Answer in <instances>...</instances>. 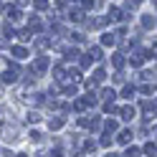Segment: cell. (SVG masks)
Wrapping results in <instances>:
<instances>
[{
  "instance_id": "cell-1",
  "label": "cell",
  "mask_w": 157,
  "mask_h": 157,
  "mask_svg": "<svg viewBox=\"0 0 157 157\" xmlns=\"http://www.w3.org/2000/svg\"><path fill=\"white\" fill-rule=\"evenodd\" d=\"M0 132H3V140L5 142H15L18 134H21V127L13 122V117L8 119V109L0 112Z\"/></svg>"
},
{
  "instance_id": "cell-2",
  "label": "cell",
  "mask_w": 157,
  "mask_h": 157,
  "mask_svg": "<svg viewBox=\"0 0 157 157\" xmlns=\"http://www.w3.org/2000/svg\"><path fill=\"white\" fill-rule=\"evenodd\" d=\"M18 71H21V68H18V63H8V68L3 71V84H15L18 81Z\"/></svg>"
},
{
  "instance_id": "cell-3",
  "label": "cell",
  "mask_w": 157,
  "mask_h": 157,
  "mask_svg": "<svg viewBox=\"0 0 157 157\" xmlns=\"http://www.w3.org/2000/svg\"><path fill=\"white\" fill-rule=\"evenodd\" d=\"M31 71H33L36 76H41V74H46V71H48V58H46V56H41V58H36V61H33V68H31Z\"/></svg>"
},
{
  "instance_id": "cell-4",
  "label": "cell",
  "mask_w": 157,
  "mask_h": 157,
  "mask_svg": "<svg viewBox=\"0 0 157 157\" xmlns=\"http://www.w3.org/2000/svg\"><path fill=\"white\" fill-rule=\"evenodd\" d=\"M78 127H84V129H99V117H81L78 119Z\"/></svg>"
},
{
  "instance_id": "cell-5",
  "label": "cell",
  "mask_w": 157,
  "mask_h": 157,
  "mask_svg": "<svg viewBox=\"0 0 157 157\" xmlns=\"http://www.w3.org/2000/svg\"><path fill=\"white\" fill-rule=\"evenodd\" d=\"M104 78H106V71H104V68H96V71L91 74V78H89V84L91 86H99V84H104Z\"/></svg>"
},
{
  "instance_id": "cell-6",
  "label": "cell",
  "mask_w": 157,
  "mask_h": 157,
  "mask_svg": "<svg viewBox=\"0 0 157 157\" xmlns=\"http://www.w3.org/2000/svg\"><path fill=\"white\" fill-rule=\"evenodd\" d=\"M28 31H31V33H41L43 31V23H41V18H38V15H31V21H28Z\"/></svg>"
},
{
  "instance_id": "cell-7",
  "label": "cell",
  "mask_w": 157,
  "mask_h": 157,
  "mask_svg": "<svg viewBox=\"0 0 157 157\" xmlns=\"http://www.w3.org/2000/svg\"><path fill=\"white\" fill-rule=\"evenodd\" d=\"M71 142H74V157H81L84 155V137H71Z\"/></svg>"
},
{
  "instance_id": "cell-8",
  "label": "cell",
  "mask_w": 157,
  "mask_h": 157,
  "mask_svg": "<svg viewBox=\"0 0 157 157\" xmlns=\"http://www.w3.org/2000/svg\"><path fill=\"white\" fill-rule=\"evenodd\" d=\"M68 21H71V23H81L84 21V8H74V10H68Z\"/></svg>"
},
{
  "instance_id": "cell-9",
  "label": "cell",
  "mask_w": 157,
  "mask_h": 157,
  "mask_svg": "<svg viewBox=\"0 0 157 157\" xmlns=\"http://www.w3.org/2000/svg\"><path fill=\"white\" fill-rule=\"evenodd\" d=\"M48 124H51V129L56 132V129H61V127L66 124V117H63V114H56V117H51V119H48Z\"/></svg>"
},
{
  "instance_id": "cell-10",
  "label": "cell",
  "mask_w": 157,
  "mask_h": 157,
  "mask_svg": "<svg viewBox=\"0 0 157 157\" xmlns=\"http://www.w3.org/2000/svg\"><path fill=\"white\" fill-rule=\"evenodd\" d=\"M134 106H129V104H127V106H122V109H119V117H122V119H127V122H132L134 119Z\"/></svg>"
},
{
  "instance_id": "cell-11",
  "label": "cell",
  "mask_w": 157,
  "mask_h": 157,
  "mask_svg": "<svg viewBox=\"0 0 157 157\" xmlns=\"http://www.w3.org/2000/svg\"><path fill=\"white\" fill-rule=\"evenodd\" d=\"M106 21H112V23H117V21H124V13L119 10V8H109V15H106Z\"/></svg>"
},
{
  "instance_id": "cell-12",
  "label": "cell",
  "mask_w": 157,
  "mask_h": 157,
  "mask_svg": "<svg viewBox=\"0 0 157 157\" xmlns=\"http://www.w3.org/2000/svg\"><path fill=\"white\" fill-rule=\"evenodd\" d=\"M10 53L15 58H28V48L25 46H10Z\"/></svg>"
},
{
  "instance_id": "cell-13",
  "label": "cell",
  "mask_w": 157,
  "mask_h": 157,
  "mask_svg": "<svg viewBox=\"0 0 157 157\" xmlns=\"http://www.w3.org/2000/svg\"><path fill=\"white\" fill-rule=\"evenodd\" d=\"M117 142H119V144H129L132 142V132L129 129H122L119 134H117Z\"/></svg>"
},
{
  "instance_id": "cell-14",
  "label": "cell",
  "mask_w": 157,
  "mask_h": 157,
  "mask_svg": "<svg viewBox=\"0 0 157 157\" xmlns=\"http://www.w3.org/2000/svg\"><path fill=\"white\" fill-rule=\"evenodd\" d=\"M89 56H91V61H104L101 46H94V48H89Z\"/></svg>"
},
{
  "instance_id": "cell-15",
  "label": "cell",
  "mask_w": 157,
  "mask_h": 157,
  "mask_svg": "<svg viewBox=\"0 0 157 157\" xmlns=\"http://www.w3.org/2000/svg\"><path fill=\"white\" fill-rule=\"evenodd\" d=\"M101 99H104V101H114V99H117V91L106 86V89H101Z\"/></svg>"
},
{
  "instance_id": "cell-16",
  "label": "cell",
  "mask_w": 157,
  "mask_h": 157,
  "mask_svg": "<svg viewBox=\"0 0 157 157\" xmlns=\"http://www.w3.org/2000/svg\"><path fill=\"white\" fill-rule=\"evenodd\" d=\"M117 127H119V124H117V119H106V122H104L106 134H114V132H117Z\"/></svg>"
},
{
  "instance_id": "cell-17",
  "label": "cell",
  "mask_w": 157,
  "mask_h": 157,
  "mask_svg": "<svg viewBox=\"0 0 157 157\" xmlns=\"http://www.w3.org/2000/svg\"><path fill=\"white\" fill-rule=\"evenodd\" d=\"M109 144H112V134L104 132V134L99 137V142H96V147H109Z\"/></svg>"
},
{
  "instance_id": "cell-18",
  "label": "cell",
  "mask_w": 157,
  "mask_h": 157,
  "mask_svg": "<svg viewBox=\"0 0 157 157\" xmlns=\"http://www.w3.org/2000/svg\"><path fill=\"white\" fill-rule=\"evenodd\" d=\"M142 28H155V15H142Z\"/></svg>"
},
{
  "instance_id": "cell-19",
  "label": "cell",
  "mask_w": 157,
  "mask_h": 157,
  "mask_svg": "<svg viewBox=\"0 0 157 157\" xmlns=\"http://www.w3.org/2000/svg\"><path fill=\"white\" fill-rule=\"evenodd\" d=\"M114 43H117L114 33H104V36H101V46H114Z\"/></svg>"
},
{
  "instance_id": "cell-20",
  "label": "cell",
  "mask_w": 157,
  "mask_h": 157,
  "mask_svg": "<svg viewBox=\"0 0 157 157\" xmlns=\"http://www.w3.org/2000/svg\"><path fill=\"white\" fill-rule=\"evenodd\" d=\"M63 76H66V68L63 66H56L53 68V78H56V81H63Z\"/></svg>"
},
{
  "instance_id": "cell-21",
  "label": "cell",
  "mask_w": 157,
  "mask_h": 157,
  "mask_svg": "<svg viewBox=\"0 0 157 157\" xmlns=\"http://www.w3.org/2000/svg\"><path fill=\"white\" fill-rule=\"evenodd\" d=\"M132 96H134V86H132V84H127L124 89H122V99H132Z\"/></svg>"
},
{
  "instance_id": "cell-22",
  "label": "cell",
  "mask_w": 157,
  "mask_h": 157,
  "mask_svg": "<svg viewBox=\"0 0 157 157\" xmlns=\"http://www.w3.org/2000/svg\"><path fill=\"white\" fill-rule=\"evenodd\" d=\"M25 122H28V124H38V122H41V114H38V112H28Z\"/></svg>"
},
{
  "instance_id": "cell-23",
  "label": "cell",
  "mask_w": 157,
  "mask_h": 157,
  "mask_svg": "<svg viewBox=\"0 0 157 157\" xmlns=\"http://www.w3.org/2000/svg\"><path fill=\"white\" fill-rule=\"evenodd\" d=\"M112 63H114V68H122V66H124V56H122V53H114V56H112Z\"/></svg>"
},
{
  "instance_id": "cell-24",
  "label": "cell",
  "mask_w": 157,
  "mask_h": 157,
  "mask_svg": "<svg viewBox=\"0 0 157 157\" xmlns=\"http://www.w3.org/2000/svg\"><path fill=\"white\" fill-rule=\"evenodd\" d=\"M129 63H132V66H142V63H144V53H134V56L129 58Z\"/></svg>"
},
{
  "instance_id": "cell-25",
  "label": "cell",
  "mask_w": 157,
  "mask_h": 157,
  "mask_svg": "<svg viewBox=\"0 0 157 157\" xmlns=\"http://www.w3.org/2000/svg\"><path fill=\"white\" fill-rule=\"evenodd\" d=\"M8 18H10V21H18V18H21V10H18V8H10V5H8Z\"/></svg>"
},
{
  "instance_id": "cell-26",
  "label": "cell",
  "mask_w": 157,
  "mask_h": 157,
  "mask_svg": "<svg viewBox=\"0 0 157 157\" xmlns=\"http://www.w3.org/2000/svg\"><path fill=\"white\" fill-rule=\"evenodd\" d=\"M31 101H33L36 106H41V104H46V94H33V96H31Z\"/></svg>"
},
{
  "instance_id": "cell-27",
  "label": "cell",
  "mask_w": 157,
  "mask_h": 157,
  "mask_svg": "<svg viewBox=\"0 0 157 157\" xmlns=\"http://www.w3.org/2000/svg\"><path fill=\"white\" fill-rule=\"evenodd\" d=\"M63 94H66V96H74V94H76V84H74V81H71V84H63Z\"/></svg>"
},
{
  "instance_id": "cell-28",
  "label": "cell",
  "mask_w": 157,
  "mask_h": 157,
  "mask_svg": "<svg viewBox=\"0 0 157 157\" xmlns=\"http://www.w3.org/2000/svg\"><path fill=\"white\" fill-rule=\"evenodd\" d=\"M142 152H144L147 157H155V152H157V150H155V142H147V144H144V150H142Z\"/></svg>"
},
{
  "instance_id": "cell-29",
  "label": "cell",
  "mask_w": 157,
  "mask_h": 157,
  "mask_svg": "<svg viewBox=\"0 0 157 157\" xmlns=\"http://www.w3.org/2000/svg\"><path fill=\"white\" fill-rule=\"evenodd\" d=\"M63 78H74V81H78V78H81V74H78L76 68H68V71H66V76H63Z\"/></svg>"
},
{
  "instance_id": "cell-30",
  "label": "cell",
  "mask_w": 157,
  "mask_h": 157,
  "mask_svg": "<svg viewBox=\"0 0 157 157\" xmlns=\"http://www.w3.org/2000/svg\"><path fill=\"white\" fill-rule=\"evenodd\" d=\"M63 58H68V61H71V58H78V51H76V48H66V51H63Z\"/></svg>"
},
{
  "instance_id": "cell-31",
  "label": "cell",
  "mask_w": 157,
  "mask_h": 157,
  "mask_svg": "<svg viewBox=\"0 0 157 157\" xmlns=\"http://www.w3.org/2000/svg\"><path fill=\"white\" fill-rule=\"evenodd\" d=\"M96 150V142H91V140H84V152H94Z\"/></svg>"
},
{
  "instance_id": "cell-32",
  "label": "cell",
  "mask_w": 157,
  "mask_h": 157,
  "mask_svg": "<svg viewBox=\"0 0 157 157\" xmlns=\"http://www.w3.org/2000/svg\"><path fill=\"white\" fill-rule=\"evenodd\" d=\"M33 5H36V10H46V8H48V0H33Z\"/></svg>"
},
{
  "instance_id": "cell-33",
  "label": "cell",
  "mask_w": 157,
  "mask_h": 157,
  "mask_svg": "<svg viewBox=\"0 0 157 157\" xmlns=\"http://www.w3.org/2000/svg\"><path fill=\"white\" fill-rule=\"evenodd\" d=\"M15 36H21V41H31V36H33V33L28 31V28H23V31H21V33H15Z\"/></svg>"
},
{
  "instance_id": "cell-34",
  "label": "cell",
  "mask_w": 157,
  "mask_h": 157,
  "mask_svg": "<svg viewBox=\"0 0 157 157\" xmlns=\"http://www.w3.org/2000/svg\"><path fill=\"white\" fill-rule=\"evenodd\" d=\"M140 91H142L144 96H152V94H155V86H150V84H144V86H142Z\"/></svg>"
},
{
  "instance_id": "cell-35",
  "label": "cell",
  "mask_w": 157,
  "mask_h": 157,
  "mask_svg": "<svg viewBox=\"0 0 157 157\" xmlns=\"http://www.w3.org/2000/svg\"><path fill=\"white\" fill-rule=\"evenodd\" d=\"M124 157H140V150H137V147H127V155Z\"/></svg>"
},
{
  "instance_id": "cell-36",
  "label": "cell",
  "mask_w": 157,
  "mask_h": 157,
  "mask_svg": "<svg viewBox=\"0 0 157 157\" xmlns=\"http://www.w3.org/2000/svg\"><path fill=\"white\" fill-rule=\"evenodd\" d=\"M41 140H43V134L38 132V129H33V132H31V142H41Z\"/></svg>"
},
{
  "instance_id": "cell-37",
  "label": "cell",
  "mask_w": 157,
  "mask_h": 157,
  "mask_svg": "<svg viewBox=\"0 0 157 157\" xmlns=\"http://www.w3.org/2000/svg\"><path fill=\"white\" fill-rule=\"evenodd\" d=\"M140 78H142V81H152L155 74H152V71H142V74H140Z\"/></svg>"
},
{
  "instance_id": "cell-38",
  "label": "cell",
  "mask_w": 157,
  "mask_h": 157,
  "mask_svg": "<svg viewBox=\"0 0 157 157\" xmlns=\"http://www.w3.org/2000/svg\"><path fill=\"white\" fill-rule=\"evenodd\" d=\"M89 63H91V56H89V53H84V56H81V68H86Z\"/></svg>"
},
{
  "instance_id": "cell-39",
  "label": "cell",
  "mask_w": 157,
  "mask_h": 157,
  "mask_svg": "<svg viewBox=\"0 0 157 157\" xmlns=\"http://www.w3.org/2000/svg\"><path fill=\"white\" fill-rule=\"evenodd\" d=\"M71 41H74V43H81V41H86V38H84V33H74Z\"/></svg>"
},
{
  "instance_id": "cell-40",
  "label": "cell",
  "mask_w": 157,
  "mask_h": 157,
  "mask_svg": "<svg viewBox=\"0 0 157 157\" xmlns=\"http://www.w3.org/2000/svg\"><path fill=\"white\" fill-rule=\"evenodd\" d=\"M3 33H5L8 38H13V36H15V31H13V25H5V28H3Z\"/></svg>"
},
{
  "instance_id": "cell-41",
  "label": "cell",
  "mask_w": 157,
  "mask_h": 157,
  "mask_svg": "<svg viewBox=\"0 0 157 157\" xmlns=\"http://www.w3.org/2000/svg\"><path fill=\"white\" fill-rule=\"evenodd\" d=\"M104 112H109V114L117 112V109H114V101H104Z\"/></svg>"
},
{
  "instance_id": "cell-42",
  "label": "cell",
  "mask_w": 157,
  "mask_h": 157,
  "mask_svg": "<svg viewBox=\"0 0 157 157\" xmlns=\"http://www.w3.org/2000/svg\"><path fill=\"white\" fill-rule=\"evenodd\" d=\"M61 155H63L61 147H53V150H51V157H61Z\"/></svg>"
},
{
  "instance_id": "cell-43",
  "label": "cell",
  "mask_w": 157,
  "mask_h": 157,
  "mask_svg": "<svg viewBox=\"0 0 157 157\" xmlns=\"http://www.w3.org/2000/svg\"><path fill=\"white\" fill-rule=\"evenodd\" d=\"M96 5V0H84V8H86V10H89V8H94Z\"/></svg>"
},
{
  "instance_id": "cell-44",
  "label": "cell",
  "mask_w": 157,
  "mask_h": 157,
  "mask_svg": "<svg viewBox=\"0 0 157 157\" xmlns=\"http://www.w3.org/2000/svg\"><path fill=\"white\" fill-rule=\"evenodd\" d=\"M18 3V8H23V5H28V0H15Z\"/></svg>"
},
{
  "instance_id": "cell-45",
  "label": "cell",
  "mask_w": 157,
  "mask_h": 157,
  "mask_svg": "<svg viewBox=\"0 0 157 157\" xmlns=\"http://www.w3.org/2000/svg\"><path fill=\"white\" fill-rule=\"evenodd\" d=\"M15 157H28V155H25V152H18V155H15Z\"/></svg>"
},
{
  "instance_id": "cell-46",
  "label": "cell",
  "mask_w": 157,
  "mask_h": 157,
  "mask_svg": "<svg viewBox=\"0 0 157 157\" xmlns=\"http://www.w3.org/2000/svg\"><path fill=\"white\" fill-rule=\"evenodd\" d=\"M106 157H119V155H114V152H109V155H106Z\"/></svg>"
},
{
  "instance_id": "cell-47",
  "label": "cell",
  "mask_w": 157,
  "mask_h": 157,
  "mask_svg": "<svg viewBox=\"0 0 157 157\" xmlns=\"http://www.w3.org/2000/svg\"><path fill=\"white\" fill-rule=\"evenodd\" d=\"M134 3H142V0H134Z\"/></svg>"
}]
</instances>
